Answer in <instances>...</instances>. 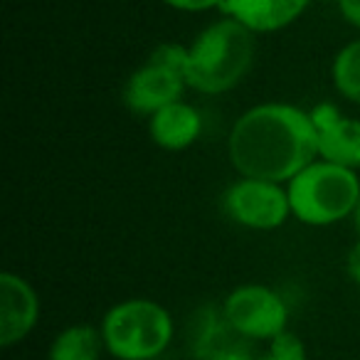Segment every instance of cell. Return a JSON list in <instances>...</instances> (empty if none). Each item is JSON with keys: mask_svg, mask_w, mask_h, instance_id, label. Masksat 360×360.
<instances>
[{"mask_svg": "<svg viewBox=\"0 0 360 360\" xmlns=\"http://www.w3.org/2000/svg\"><path fill=\"white\" fill-rule=\"evenodd\" d=\"M227 155L242 178L286 186L296 173L319 158V134L311 111L286 101L252 106L232 124Z\"/></svg>", "mask_w": 360, "mask_h": 360, "instance_id": "obj_1", "label": "cell"}, {"mask_svg": "<svg viewBox=\"0 0 360 360\" xmlns=\"http://www.w3.org/2000/svg\"><path fill=\"white\" fill-rule=\"evenodd\" d=\"M255 52V32L235 18L222 15L202 27L188 45L183 67L188 89L207 96L235 89L250 72Z\"/></svg>", "mask_w": 360, "mask_h": 360, "instance_id": "obj_2", "label": "cell"}, {"mask_svg": "<svg viewBox=\"0 0 360 360\" xmlns=\"http://www.w3.org/2000/svg\"><path fill=\"white\" fill-rule=\"evenodd\" d=\"M291 217L309 227H330L353 217L360 200L358 170L316 158L286 183Z\"/></svg>", "mask_w": 360, "mask_h": 360, "instance_id": "obj_3", "label": "cell"}, {"mask_svg": "<svg viewBox=\"0 0 360 360\" xmlns=\"http://www.w3.org/2000/svg\"><path fill=\"white\" fill-rule=\"evenodd\" d=\"M104 348L116 360H155L173 340V316L153 299H126L101 319Z\"/></svg>", "mask_w": 360, "mask_h": 360, "instance_id": "obj_4", "label": "cell"}, {"mask_svg": "<svg viewBox=\"0 0 360 360\" xmlns=\"http://www.w3.org/2000/svg\"><path fill=\"white\" fill-rule=\"evenodd\" d=\"M227 326L245 340H271L289 328V306L264 284H242L222 301Z\"/></svg>", "mask_w": 360, "mask_h": 360, "instance_id": "obj_5", "label": "cell"}, {"mask_svg": "<svg viewBox=\"0 0 360 360\" xmlns=\"http://www.w3.org/2000/svg\"><path fill=\"white\" fill-rule=\"evenodd\" d=\"M222 210L235 225L257 232L279 230L291 217L286 186L242 175L222 195Z\"/></svg>", "mask_w": 360, "mask_h": 360, "instance_id": "obj_6", "label": "cell"}, {"mask_svg": "<svg viewBox=\"0 0 360 360\" xmlns=\"http://www.w3.org/2000/svg\"><path fill=\"white\" fill-rule=\"evenodd\" d=\"M186 89H188L186 77L180 75V72L158 65L153 60H146L126 79L124 104L131 114L150 119L163 106L183 99V91Z\"/></svg>", "mask_w": 360, "mask_h": 360, "instance_id": "obj_7", "label": "cell"}, {"mask_svg": "<svg viewBox=\"0 0 360 360\" xmlns=\"http://www.w3.org/2000/svg\"><path fill=\"white\" fill-rule=\"evenodd\" d=\"M40 319V296L20 274H0V345L13 348L22 343Z\"/></svg>", "mask_w": 360, "mask_h": 360, "instance_id": "obj_8", "label": "cell"}, {"mask_svg": "<svg viewBox=\"0 0 360 360\" xmlns=\"http://www.w3.org/2000/svg\"><path fill=\"white\" fill-rule=\"evenodd\" d=\"M311 121L319 134V158L343 168H360V119L345 116L330 101L311 109Z\"/></svg>", "mask_w": 360, "mask_h": 360, "instance_id": "obj_9", "label": "cell"}, {"mask_svg": "<svg viewBox=\"0 0 360 360\" xmlns=\"http://www.w3.org/2000/svg\"><path fill=\"white\" fill-rule=\"evenodd\" d=\"M314 0H225L222 15L237 22L255 35H269L294 25Z\"/></svg>", "mask_w": 360, "mask_h": 360, "instance_id": "obj_10", "label": "cell"}, {"mask_svg": "<svg viewBox=\"0 0 360 360\" xmlns=\"http://www.w3.org/2000/svg\"><path fill=\"white\" fill-rule=\"evenodd\" d=\"M202 134V116L188 101H173L163 106L148 119V136L158 148L178 153L186 150L200 139Z\"/></svg>", "mask_w": 360, "mask_h": 360, "instance_id": "obj_11", "label": "cell"}, {"mask_svg": "<svg viewBox=\"0 0 360 360\" xmlns=\"http://www.w3.org/2000/svg\"><path fill=\"white\" fill-rule=\"evenodd\" d=\"M101 350H106L101 330L89 323H75L52 338L47 360H99Z\"/></svg>", "mask_w": 360, "mask_h": 360, "instance_id": "obj_12", "label": "cell"}, {"mask_svg": "<svg viewBox=\"0 0 360 360\" xmlns=\"http://www.w3.org/2000/svg\"><path fill=\"white\" fill-rule=\"evenodd\" d=\"M330 82L343 99L360 106V37L340 47L330 65Z\"/></svg>", "mask_w": 360, "mask_h": 360, "instance_id": "obj_13", "label": "cell"}, {"mask_svg": "<svg viewBox=\"0 0 360 360\" xmlns=\"http://www.w3.org/2000/svg\"><path fill=\"white\" fill-rule=\"evenodd\" d=\"M266 353L279 360H306V345L299 335L286 328L284 333H279L276 338L269 340V350Z\"/></svg>", "mask_w": 360, "mask_h": 360, "instance_id": "obj_14", "label": "cell"}, {"mask_svg": "<svg viewBox=\"0 0 360 360\" xmlns=\"http://www.w3.org/2000/svg\"><path fill=\"white\" fill-rule=\"evenodd\" d=\"M242 340L245 338L235 335V338H230L227 343H222L220 348H215L212 353H207L202 360H259V358L252 355V350L247 348Z\"/></svg>", "mask_w": 360, "mask_h": 360, "instance_id": "obj_15", "label": "cell"}, {"mask_svg": "<svg viewBox=\"0 0 360 360\" xmlns=\"http://www.w3.org/2000/svg\"><path fill=\"white\" fill-rule=\"evenodd\" d=\"M165 6L178 13H207V11H222L225 0H163Z\"/></svg>", "mask_w": 360, "mask_h": 360, "instance_id": "obj_16", "label": "cell"}, {"mask_svg": "<svg viewBox=\"0 0 360 360\" xmlns=\"http://www.w3.org/2000/svg\"><path fill=\"white\" fill-rule=\"evenodd\" d=\"M338 11L348 25L360 30V0H338Z\"/></svg>", "mask_w": 360, "mask_h": 360, "instance_id": "obj_17", "label": "cell"}, {"mask_svg": "<svg viewBox=\"0 0 360 360\" xmlns=\"http://www.w3.org/2000/svg\"><path fill=\"white\" fill-rule=\"evenodd\" d=\"M345 271H348L350 281L360 286V240L350 247L348 257H345Z\"/></svg>", "mask_w": 360, "mask_h": 360, "instance_id": "obj_18", "label": "cell"}, {"mask_svg": "<svg viewBox=\"0 0 360 360\" xmlns=\"http://www.w3.org/2000/svg\"><path fill=\"white\" fill-rule=\"evenodd\" d=\"M353 222H355V230H358V235H360V200H358V205H355V210H353Z\"/></svg>", "mask_w": 360, "mask_h": 360, "instance_id": "obj_19", "label": "cell"}, {"mask_svg": "<svg viewBox=\"0 0 360 360\" xmlns=\"http://www.w3.org/2000/svg\"><path fill=\"white\" fill-rule=\"evenodd\" d=\"M259 360H279V358H274V355H269V353H266V355H262Z\"/></svg>", "mask_w": 360, "mask_h": 360, "instance_id": "obj_20", "label": "cell"}]
</instances>
